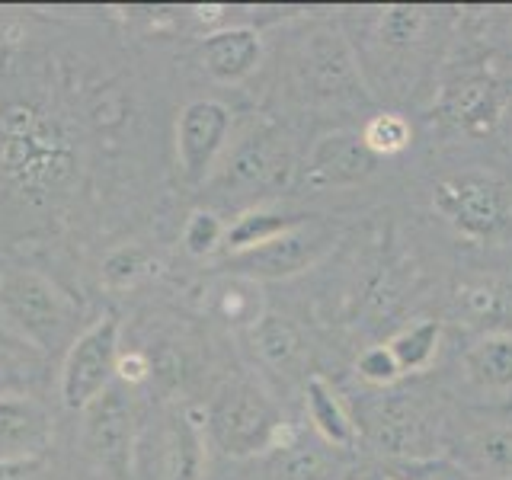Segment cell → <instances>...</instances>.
Wrapping results in <instances>:
<instances>
[{
  "instance_id": "obj_1",
  "label": "cell",
  "mask_w": 512,
  "mask_h": 480,
  "mask_svg": "<svg viewBox=\"0 0 512 480\" xmlns=\"http://www.w3.org/2000/svg\"><path fill=\"white\" fill-rule=\"evenodd\" d=\"M0 170L32 196L55 192L74 173L71 138L45 112L10 106L0 112Z\"/></svg>"
},
{
  "instance_id": "obj_2",
  "label": "cell",
  "mask_w": 512,
  "mask_h": 480,
  "mask_svg": "<svg viewBox=\"0 0 512 480\" xmlns=\"http://www.w3.org/2000/svg\"><path fill=\"white\" fill-rule=\"evenodd\" d=\"M202 420L205 439L224 458H253L295 442V429L285 423L279 404L247 378L221 384L208 400Z\"/></svg>"
},
{
  "instance_id": "obj_3",
  "label": "cell",
  "mask_w": 512,
  "mask_h": 480,
  "mask_svg": "<svg viewBox=\"0 0 512 480\" xmlns=\"http://www.w3.org/2000/svg\"><path fill=\"white\" fill-rule=\"evenodd\" d=\"M0 317L23 343L52 352L64 343L71 346L77 304L39 269L10 266L0 272Z\"/></svg>"
},
{
  "instance_id": "obj_4",
  "label": "cell",
  "mask_w": 512,
  "mask_h": 480,
  "mask_svg": "<svg viewBox=\"0 0 512 480\" xmlns=\"http://www.w3.org/2000/svg\"><path fill=\"white\" fill-rule=\"evenodd\" d=\"M205 423L196 413L167 407L135 432L132 471L138 480H202Z\"/></svg>"
},
{
  "instance_id": "obj_5",
  "label": "cell",
  "mask_w": 512,
  "mask_h": 480,
  "mask_svg": "<svg viewBox=\"0 0 512 480\" xmlns=\"http://www.w3.org/2000/svg\"><path fill=\"white\" fill-rule=\"evenodd\" d=\"M122 324L116 314H103L87 330H80L61 362V404L68 410H87L100 400L112 381L122 356Z\"/></svg>"
},
{
  "instance_id": "obj_6",
  "label": "cell",
  "mask_w": 512,
  "mask_h": 480,
  "mask_svg": "<svg viewBox=\"0 0 512 480\" xmlns=\"http://www.w3.org/2000/svg\"><path fill=\"white\" fill-rule=\"evenodd\" d=\"M333 237L336 234L330 224L308 218V221H301L298 228L272 237L260 247L228 253L221 260V269L234 279H247L256 285L292 279V276H301L304 269H311L320 256L333 247Z\"/></svg>"
},
{
  "instance_id": "obj_7",
  "label": "cell",
  "mask_w": 512,
  "mask_h": 480,
  "mask_svg": "<svg viewBox=\"0 0 512 480\" xmlns=\"http://www.w3.org/2000/svg\"><path fill=\"white\" fill-rule=\"evenodd\" d=\"M432 205L468 240H493L509 224L506 189L500 183H493L490 176L464 173V176H452V180H442L436 186Z\"/></svg>"
},
{
  "instance_id": "obj_8",
  "label": "cell",
  "mask_w": 512,
  "mask_h": 480,
  "mask_svg": "<svg viewBox=\"0 0 512 480\" xmlns=\"http://www.w3.org/2000/svg\"><path fill=\"white\" fill-rule=\"evenodd\" d=\"M298 77L314 100H349L362 93L359 61L349 39L336 26H320L298 52Z\"/></svg>"
},
{
  "instance_id": "obj_9",
  "label": "cell",
  "mask_w": 512,
  "mask_h": 480,
  "mask_svg": "<svg viewBox=\"0 0 512 480\" xmlns=\"http://www.w3.org/2000/svg\"><path fill=\"white\" fill-rule=\"evenodd\" d=\"M231 135V109L218 100H192L176 119V167L186 186H202L212 176Z\"/></svg>"
},
{
  "instance_id": "obj_10",
  "label": "cell",
  "mask_w": 512,
  "mask_h": 480,
  "mask_svg": "<svg viewBox=\"0 0 512 480\" xmlns=\"http://www.w3.org/2000/svg\"><path fill=\"white\" fill-rule=\"evenodd\" d=\"M365 432L372 445L388 458L423 461L436 452V426L407 397H384L365 416Z\"/></svg>"
},
{
  "instance_id": "obj_11",
  "label": "cell",
  "mask_w": 512,
  "mask_h": 480,
  "mask_svg": "<svg viewBox=\"0 0 512 480\" xmlns=\"http://www.w3.org/2000/svg\"><path fill=\"white\" fill-rule=\"evenodd\" d=\"M55 442V416L42 400L0 394V468H26Z\"/></svg>"
},
{
  "instance_id": "obj_12",
  "label": "cell",
  "mask_w": 512,
  "mask_h": 480,
  "mask_svg": "<svg viewBox=\"0 0 512 480\" xmlns=\"http://www.w3.org/2000/svg\"><path fill=\"white\" fill-rule=\"evenodd\" d=\"M378 160L359 132H330L317 138V144L304 164V180L314 189H340L365 183L378 170Z\"/></svg>"
},
{
  "instance_id": "obj_13",
  "label": "cell",
  "mask_w": 512,
  "mask_h": 480,
  "mask_svg": "<svg viewBox=\"0 0 512 480\" xmlns=\"http://www.w3.org/2000/svg\"><path fill=\"white\" fill-rule=\"evenodd\" d=\"M84 442L100 468L112 474L132 471V452H135L132 410H128V404L116 394V388H109L100 400H93L87 407Z\"/></svg>"
},
{
  "instance_id": "obj_14",
  "label": "cell",
  "mask_w": 512,
  "mask_h": 480,
  "mask_svg": "<svg viewBox=\"0 0 512 480\" xmlns=\"http://www.w3.org/2000/svg\"><path fill=\"white\" fill-rule=\"evenodd\" d=\"M263 61V39L250 26H228L208 32L199 45L202 71L218 84H240Z\"/></svg>"
},
{
  "instance_id": "obj_15",
  "label": "cell",
  "mask_w": 512,
  "mask_h": 480,
  "mask_svg": "<svg viewBox=\"0 0 512 480\" xmlns=\"http://www.w3.org/2000/svg\"><path fill=\"white\" fill-rule=\"evenodd\" d=\"M285 164L288 160L279 148L276 132L260 128V132H253L231 151L228 164H224L228 167L224 170V183L234 189H263L266 183L279 180Z\"/></svg>"
},
{
  "instance_id": "obj_16",
  "label": "cell",
  "mask_w": 512,
  "mask_h": 480,
  "mask_svg": "<svg viewBox=\"0 0 512 480\" xmlns=\"http://www.w3.org/2000/svg\"><path fill=\"white\" fill-rule=\"evenodd\" d=\"M250 330H253L256 352H260V359L272 368V372L285 375V378L304 375V365H308V343H304L301 330L292 324V320L279 317V314H263Z\"/></svg>"
},
{
  "instance_id": "obj_17",
  "label": "cell",
  "mask_w": 512,
  "mask_h": 480,
  "mask_svg": "<svg viewBox=\"0 0 512 480\" xmlns=\"http://www.w3.org/2000/svg\"><path fill=\"white\" fill-rule=\"evenodd\" d=\"M304 407H308L311 426L317 436L333 448H352L359 442V426L346 410L343 397L333 391V384L320 375H308L304 381Z\"/></svg>"
},
{
  "instance_id": "obj_18",
  "label": "cell",
  "mask_w": 512,
  "mask_h": 480,
  "mask_svg": "<svg viewBox=\"0 0 512 480\" xmlns=\"http://www.w3.org/2000/svg\"><path fill=\"white\" fill-rule=\"evenodd\" d=\"M448 119L458 132L471 138L490 135L503 122V96L493 80H471L452 100H448Z\"/></svg>"
},
{
  "instance_id": "obj_19",
  "label": "cell",
  "mask_w": 512,
  "mask_h": 480,
  "mask_svg": "<svg viewBox=\"0 0 512 480\" xmlns=\"http://www.w3.org/2000/svg\"><path fill=\"white\" fill-rule=\"evenodd\" d=\"M464 468L487 480H512V423H490L461 442Z\"/></svg>"
},
{
  "instance_id": "obj_20",
  "label": "cell",
  "mask_w": 512,
  "mask_h": 480,
  "mask_svg": "<svg viewBox=\"0 0 512 480\" xmlns=\"http://www.w3.org/2000/svg\"><path fill=\"white\" fill-rule=\"evenodd\" d=\"M464 372L484 391H512V333H487L464 352Z\"/></svg>"
},
{
  "instance_id": "obj_21",
  "label": "cell",
  "mask_w": 512,
  "mask_h": 480,
  "mask_svg": "<svg viewBox=\"0 0 512 480\" xmlns=\"http://www.w3.org/2000/svg\"><path fill=\"white\" fill-rule=\"evenodd\" d=\"M311 215H301V212H279V208H250V212L240 215L231 228H224V256L228 253H240V250H250V247H260L266 240L279 237L285 231L298 228L301 221H308Z\"/></svg>"
},
{
  "instance_id": "obj_22",
  "label": "cell",
  "mask_w": 512,
  "mask_h": 480,
  "mask_svg": "<svg viewBox=\"0 0 512 480\" xmlns=\"http://www.w3.org/2000/svg\"><path fill=\"white\" fill-rule=\"evenodd\" d=\"M439 340H442L439 320H420V324L400 330L388 343V349H391V356L397 359L400 372L416 375V372H426V368L432 365V359H436Z\"/></svg>"
},
{
  "instance_id": "obj_23",
  "label": "cell",
  "mask_w": 512,
  "mask_h": 480,
  "mask_svg": "<svg viewBox=\"0 0 512 480\" xmlns=\"http://www.w3.org/2000/svg\"><path fill=\"white\" fill-rule=\"evenodd\" d=\"M432 26V10L423 7H384L378 16V42L391 52H410L423 42L426 29Z\"/></svg>"
},
{
  "instance_id": "obj_24",
  "label": "cell",
  "mask_w": 512,
  "mask_h": 480,
  "mask_svg": "<svg viewBox=\"0 0 512 480\" xmlns=\"http://www.w3.org/2000/svg\"><path fill=\"white\" fill-rule=\"evenodd\" d=\"M455 304L468 324H500L509 314V288L496 282H468L458 288Z\"/></svg>"
},
{
  "instance_id": "obj_25",
  "label": "cell",
  "mask_w": 512,
  "mask_h": 480,
  "mask_svg": "<svg viewBox=\"0 0 512 480\" xmlns=\"http://www.w3.org/2000/svg\"><path fill=\"white\" fill-rule=\"evenodd\" d=\"M154 266H157L154 256L141 244H122L116 250H109V256L103 260L100 276H103V285L119 288V292H122V288H132L144 276H151Z\"/></svg>"
},
{
  "instance_id": "obj_26",
  "label": "cell",
  "mask_w": 512,
  "mask_h": 480,
  "mask_svg": "<svg viewBox=\"0 0 512 480\" xmlns=\"http://www.w3.org/2000/svg\"><path fill=\"white\" fill-rule=\"evenodd\" d=\"M276 452H279V461H276L279 480H330L333 477V461L327 458L324 448L288 442L276 448Z\"/></svg>"
},
{
  "instance_id": "obj_27",
  "label": "cell",
  "mask_w": 512,
  "mask_h": 480,
  "mask_svg": "<svg viewBox=\"0 0 512 480\" xmlns=\"http://www.w3.org/2000/svg\"><path fill=\"white\" fill-rule=\"evenodd\" d=\"M410 138H413L410 122L404 116H397V112H381V116L368 119V125L362 128V141L375 157L400 154L404 148H410Z\"/></svg>"
},
{
  "instance_id": "obj_28",
  "label": "cell",
  "mask_w": 512,
  "mask_h": 480,
  "mask_svg": "<svg viewBox=\"0 0 512 480\" xmlns=\"http://www.w3.org/2000/svg\"><path fill=\"white\" fill-rule=\"evenodd\" d=\"M218 311L224 320H237V324H256L263 317V298H260V285L247 282V279H234L221 285L218 292Z\"/></svg>"
},
{
  "instance_id": "obj_29",
  "label": "cell",
  "mask_w": 512,
  "mask_h": 480,
  "mask_svg": "<svg viewBox=\"0 0 512 480\" xmlns=\"http://www.w3.org/2000/svg\"><path fill=\"white\" fill-rule=\"evenodd\" d=\"M224 244V224L215 212H205V208H196L186 224H183V247L189 256H212L218 247Z\"/></svg>"
},
{
  "instance_id": "obj_30",
  "label": "cell",
  "mask_w": 512,
  "mask_h": 480,
  "mask_svg": "<svg viewBox=\"0 0 512 480\" xmlns=\"http://www.w3.org/2000/svg\"><path fill=\"white\" fill-rule=\"evenodd\" d=\"M356 372H359L362 381L375 384V388H391V384H394L397 378H404V372H400V365H397V359L391 356V349H388V346H372V349H365L362 356H359Z\"/></svg>"
},
{
  "instance_id": "obj_31",
  "label": "cell",
  "mask_w": 512,
  "mask_h": 480,
  "mask_svg": "<svg viewBox=\"0 0 512 480\" xmlns=\"http://www.w3.org/2000/svg\"><path fill=\"white\" fill-rule=\"evenodd\" d=\"M154 375V362L148 352H128V356H119V368H116V378L125 384H141Z\"/></svg>"
}]
</instances>
